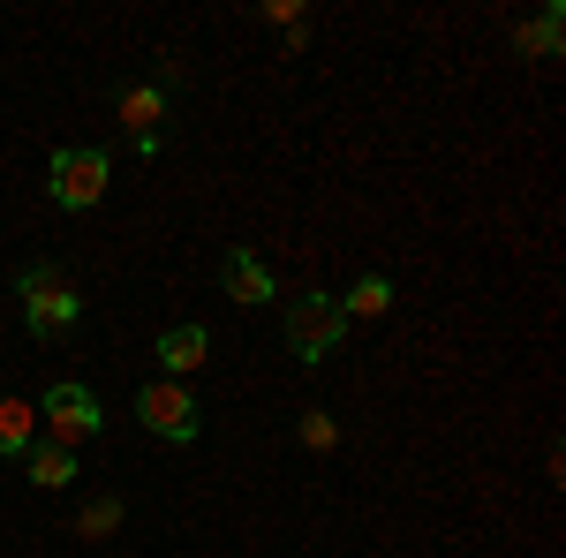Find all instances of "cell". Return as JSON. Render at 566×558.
Wrapping results in <instances>:
<instances>
[{"label":"cell","mask_w":566,"mask_h":558,"mask_svg":"<svg viewBox=\"0 0 566 558\" xmlns=\"http://www.w3.org/2000/svg\"><path fill=\"white\" fill-rule=\"evenodd\" d=\"M98 400H91V386H76V378H61V386L45 392V430H53V445H84V438H98Z\"/></svg>","instance_id":"obj_5"},{"label":"cell","mask_w":566,"mask_h":558,"mask_svg":"<svg viewBox=\"0 0 566 558\" xmlns=\"http://www.w3.org/2000/svg\"><path fill=\"white\" fill-rule=\"evenodd\" d=\"M333 438H340V423H333L325 408H310V415H303V445H310V453H325Z\"/></svg>","instance_id":"obj_13"},{"label":"cell","mask_w":566,"mask_h":558,"mask_svg":"<svg viewBox=\"0 0 566 558\" xmlns=\"http://www.w3.org/2000/svg\"><path fill=\"white\" fill-rule=\"evenodd\" d=\"M15 295H23V333H31V340H61V333H76V317H84V295L69 287L61 264H23V272H15Z\"/></svg>","instance_id":"obj_1"},{"label":"cell","mask_w":566,"mask_h":558,"mask_svg":"<svg viewBox=\"0 0 566 558\" xmlns=\"http://www.w3.org/2000/svg\"><path fill=\"white\" fill-rule=\"evenodd\" d=\"M31 445H39V408H31V400H8V392H0V453H15V461H23Z\"/></svg>","instance_id":"obj_9"},{"label":"cell","mask_w":566,"mask_h":558,"mask_svg":"<svg viewBox=\"0 0 566 558\" xmlns=\"http://www.w3.org/2000/svg\"><path fill=\"white\" fill-rule=\"evenodd\" d=\"M23 468H31L39 491H61V483H76V453H69V445H53V438H39V445L23 453Z\"/></svg>","instance_id":"obj_10"},{"label":"cell","mask_w":566,"mask_h":558,"mask_svg":"<svg viewBox=\"0 0 566 558\" xmlns=\"http://www.w3.org/2000/svg\"><path fill=\"white\" fill-rule=\"evenodd\" d=\"M348 333V317H340V295H295L287 302V347H295V362H325L333 347Z\"/></svg>","instance_id":"obj_2"},{"label":"cell","mask_w":566,"mask_h":558,"mask_svg":"<svg viewBox=\"0 0 566 558\" xmlns=\"http://www.w3.org/2000/svg\"><path fill=\"white\" fill-rule=\"evenodd\" d=\"M159 362H167V370H197V362H205V325H175V333L159 340Z\"/></svg>","instance_id":"obj_12"},{"label":"cell","mask_w":566,"mask_h":558,"mask_svg":"<svg viewBox=\"0 0 566 558\" xmlns=\"http://www.w3.org/2000/svg\"><path fill=\"white\" fill-rule=\"evenodd\" d=\"M114 528H122V498H98L84 514V536H114Z\"/></svg>","instance_id":"obj_14"},{"label":"cell","mask_w":566,"mask_h":558,"mask_svg":"<svg viewBox=\"0 0 566 558\" xmlns=\"http://www.w3.org/2000/svg\"><path fill=\"white\" fill-rule=\"evenodd\" d=\"M559 39H566V8L552 0L536 23H522V31H514V53H522V61H559Z\"/></svg>","instance_id":"obj_6"},{"label":"cell","mask_w":566,"mask_h":558,"mask_svg":"<svg viewBox=\"0 0 566 558\" xmlns=\"http://www.w3.org/2000/svg\"><path fill=\"white\" fill-rule=\"evenodd\" d=\"M106 151H91V144H69V151H53V167H45V181H53V204L61 212H91L98 197H106Z\"/></svg>","instance_id":"obj_3"},{"label":"cell","mask_w":566,"mask_h":558,"mask_svg":"<svg viewBox=\"0 0 566 558\" xmlns=\"http://www.w3.org/2000/svg\"><path fill=\"white\" fill-rule=\"evenodd\" d=\"M227 295L250 302V309H258V302H272V272L258 264V250H227Z\"/></svg>","instance_id":"obj_8"},{"label":"cell","mask_w":566,"mask_h":558,"mask_svg":"<svg viewBox=\"0 0 566 558\" xmlns=\"http://www.w3.org/2000/svg\"><path fill=\"white\" fill-rule=\"evenodd\" d=\"M136 423L151 430V438H167V445H189V438L205 430V415H197V400H189L175 378H151V386L136 392Z\"/></svg>","instance_id":"obj_4"},{"label":"cell","mask_w":566,"mask_h":558,"mask_svg":"<svg viewBox=\"0 0 566 558\" xmlns=\"http://www.w3.org/2000/svg\"><path fill=\"white\" fill-rule=\"evenodd\" d=\"M392 309V280L386 272H370V280H355L348 302H340V317H386Z\"/></svg>","instance_id":"obj_11"},{"label":"cell","mask_w":566,"mask_h":558,"mask_svg":"<svg viewBox=\"0 0 566 558\" xmlns=\"http://www.w3.org/2000/svg\"><path fill=\"white\" fill-rule=\"evenodd\" d=\"M122 122L136 129V144H159V122H167V91H159V84L122 91Z\"/></svg>","instance_id":"obj_7"}]
</instances>
